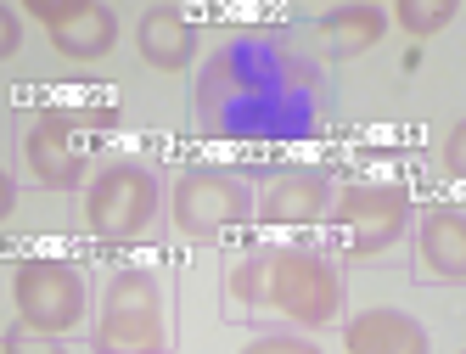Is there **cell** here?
Segmentation results:
<instances>
[{
  "label": "cell",
  "mask_w": 466,
  "mask_h": 354,
  "mask_svg": "<svg viewBox=\"0 0 466 354\" xmlns=\"http://www.w3.org/2000/svg\"><path fill=\"white\" fill-rule=\"evenodd\" d=\"M230 304L253 315H281L298 327H326L343 304V281L326 253L315 248H258L225 276Z\"/></svg>",
  "instance_id": "cell-1"
},
{
  "label": "cell",
  "mask_w": 466,
  "mask_h": 354,
  "mask_svg": "<svg viewBox=\"0 0 466 354\" xmlns=\"http://www.w3.org/2000/svg\"><path fill=\"white\" fill-rule=\"evenodd\" d=\"M157 214V175L136 157H113L85 191V219L102 242H136Z\"/></svg>",
  "instance_id": "cell-2"
},
{
  "label": "cell",
  "mask_w": 466,
  "mask_h": 354,
  "mask_svg": "<svg viewBox=\"0 0 466 354\" xmlns=\"http://www.w3.org/2000/svg\"><path fill=\"white\" fill-rule=\"evenodd\" d=\"M169 343V327H163V293L152 270H118L107 298H102V327H96V349L107 354H157Z\"/></svg>",
  "instance_id": "cell-3"
},
{
  "label": "cell",
  "mask_w": 466,
  "mask_h": 354,
  "mask_svg": "<svg viewBox=\"0 0 466 354\" xmlns=\"http://www.w3.org/2000/svg\"><path fill=\"white\" fill-rule=\"evenodd\" d=\"M175 225L197 242H214L225 231L253 219V197H248V180L225 164H197L175 180Z\"/></svg>",
  "instance_id": "cell-4"
},
{
  "label": "cell",
  "mask_w": 466,
  "mask_h": 354,
  "mask_svg": "<svg viewBox=\"0 0 466 354\" xmlns=\"http://www.w3.org/2000/svg\"><path fill=\"white\" fill-rule=\"evenodd\" d=\"M12 298L28 332H46L62 338L85 320V276L68 259H23L17 281H12Z\"/></svg>",
  "instance_id": "cell-5"
},
{
  "label": "cell",
  "mask_w": 466,
  "mask_h": 354,
  "mask_svg": "<svg viewBox=\"0 0 466 354\" xmlns=\"http://www.w3.org/2000/svg\"><path fill=\"white\" fill-rule=\"evenodd\" d=\"M410 225V191L405 186H343L331 197V231L349 253H382Z\"/></svg>",
  "instance_id": "cell-6"
},
{
  "label": "cell",
  "mask_w": 466,
  "mask_h": 354,
  "mask_svg": "<svg viewBox=\"0 0 466 354\" xmlns=\"http://www.w3.org/2000/svg\"><path fill=\"white\" fill-rule=\"evenodd\" d=\"M35 17L51 28V46L74 62H102L118 46V17L90 0H35Z\"/></svg>",
  "instance_id": "cell-7"
},
{
  "label": "cell",
  "mask_w": 466,
  "mask_h": 354,
  "mask_svg": "<svg viewBox=\"0 0 466 354\" xmlns=\"http://www.w3.org/2000/svg\"><path fill=\"white\" fill-rule=\"evenodd\" d=\"M326 197H331V180L326 169H309V164H292L281 175L264 180V197L253 203V219L258 225H315L326 214Z\"/></svg>",
  "instance_id": "cell-8"
},
{
  "label": "cell",
  "mask_w": 466,
  "mask_h": 354,
  "mask_svg": "<svg viewBox=\"0 0 466 354\" xmlns=\"http://www.w3.org/2000/svg\"><path fill=\"white\" fill-rule=\"evenodd\" d=\"M74 130H79L74 113H40L35 118V130L23 141L35 180H46V186H79L85 180V147Z\"/></svg>",
  "instance_id": "cell-9"
},
{
  "label": "cell",
  "mask_w": 466,
  "mask_h": 354,
  "mask_svg": "<svg viewBox=\"0 0 466 354\" xmlns=\"http://www.w3.org/2000/svg\"><path fill=\"white\" fill-rule=\"evenodd\" d=\"M343 349L349 354H421L427 332L399 309H365L343 327Z\"/></svg>",
  "instance_id": "cell-10"
},
{
  "label": "cell",
  "mask_w": 466,
  "mask_h": 354,
  "mask_svg": "<svg viewBox=\"0 0 466 354\" xmlns=\"http://www.w3.org/2000/svg\"><path fill=\"white\" fill-rule=\"evenodd\" d=\"M421 259L432 276H444V281H461L466 276V214L455 203H432L421 214Z\"/></svg>",
  "instance_id": "cell-11"
},
{
  "label": "cell",
  "mask_w": 466,
  "mask_h": 354,
  "mask_svg": "<svg viewBox=\"0 0 466 354\" xmlns=\"http://www.w3.org/2000/svg\"><path fill=\"white\" fill-rule=\"evenodd\" d=\"M136 51H141V62H152V68L180 74L191 62V51H197V28L180 12H147L141 28H136Z\"/></svg>",
  "instance_id": "cell-12"
},
{
  "label": "cell",
  "mask_w": 466,
  "mask_h": 354,
  "mask_svg": "<svg viewBox=\"0 0 466 354\" xmlns=\"http://www.w3.org/2000/svg\"><path fill=\"white\" fill-rule=\"evenodd\" d=\"M320 51L331 62H343V56H360V51H371L382 40V12L377 6H343V12H331L320 17Z\"/></svg>",
  "instance_id": "cell-13"
},
{
  "label": "cell",
  "mask_w": 466,
  "mask_h": 354,
  "mask_svg": "<svg viewBox=\"0 0 466 354\" xmlns=\"http://www.w3.org/2000/svg\"><path fill=\"white\" fill-rule=\"evenodd\" d=\"M393 17H399V28H410L421 40V35H439L444 23H455V0H399Z\"/></svg>",
  "instance_id": "cell-14"
},
{
  "label": "cell",
  "mask_w": 466,
  "mask_h": 354,
  "mask_svg": "<svg viewBox=\"0 0 466 354\" xmlns=\"http://www.w3.org/2000/svg\"><path fill=\"white\" fill-rule=\"evenodd\" d=\"M253 349H264V354H309L315 343L298 338V332H264V338H253Z\"/></svg>",
  "instance_id": "cell-15"
},
{
  "label": "cell",
  "mask_w": 466,
  "mask_h": 354,
  "mask_svg": "<svg viewBox=\"0 0 466 354\" xmlns=\"http://www.w3.org/2000/svg\"><path fill=\"white\" fill-rule=\"evenodd\" d=\"M444 169L461 180L466 175V124H455V130L444 136Z\"/></svg>",
  "instance_id": "cell-16"
},
{
  "label": "cell",
  "mask_w": 466,
  "mask_h": 354,
  "mask_svg": "<svg viewBox=\"0 0 466 354\" xmlns=\"http://www.w3.org/2000/svg\"><path fill=\"white\" fill-rule=\"evenodd\" d=\"M17 46H23V23H17V17L6 12V17H0V51H6V56H12Z\"/></svg>",
  "instance_id": "cell-17"
}]
</instances>
